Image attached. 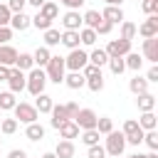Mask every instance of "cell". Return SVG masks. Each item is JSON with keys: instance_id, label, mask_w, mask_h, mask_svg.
<instances>
[{"instance_id": "6da1fadb", "label": "cell", "mask_w": 158, "mask_h": 158, "mask_svg": "<svg viewBox=\"0 0 158 158\" xmlns=\"http://www.w3.org/2000/svg\"><path fill=\"white\" fill-rule=\"evenodd\" d=\"M44 84H47V74H44V69L42 67H32L30 69V74H27V84H25V89L32 94V96H37V94H42L44 91Z\"/></svg>"}, {"instance_id": "7a4b0ae2", "label": "cell", "mask_w": 158, "mask_h": 158, "mask_svg": "<svg viewBox=\"0 0 158 158\" xmlns=\"http://www.w3.org/2000/svg\"><path fill=\"white\" fill-rule=\"evenodd\" d=\"M64 57H49L47 67H44V74H47V81H54V84H62L64 81Z\"/></svg>"}, {"instance_id": "3957f363", "label": "cell", "mask_w": 158, "mask_h": 158, "mask_svg": "<svg viewBox=\"0 0 158 158\" xmlns=\"http://www.w3.org/2000/svg\"><path fill=\"white\" fill-rule=\"evenodd\" d=\"M86 64H89V54H86L84 49H79V47L72 49V52L64 57V67H67L69 72H81Z\"/></svg>"}, {"instance_id": "277c9868", "label": "cell", "mask_w": 158, "mask_h": 158, "mask_svg": "<svg viewBox=\"0 0 158 158\" xmlns=\"http://www.w3.org/2000/svg\"><path fill=\"white\" fill-rule=\"evenodd\" d=\"M123 148H126V136H123L121 131H109V133H106V146H104V151H106L109 156H121Z\"/></svg>"}, {"instance_id": "5b68a950", "label": "cell", "mask_w": 158, "mask_h": 158, "mask_svg": "<svg viewBox=\"0 0 158 158\" xmlns=\"http://www.w3.org/2000/svg\"><path fill=\"white\" fill-rule=\"evenodd\" d=\"M12 111H15L17 123H20V121H22V123H32V121H37V118H40V111H37L32 104H25V101L15 104V106H12Z\"/></svg>"}, {"instance_id": "8992f818", "label": "cell", "mask_w": 158, "mask_h": 158, "mask_svg": "<svg viewBox=\"0 0 158 158\" xmlns=\"http://www.w3.org/2000/svg\"><path fill=\"white\" fill-rule=\"evenodd\" d=\"M96 118H99V116H96L91 109H79V111H77V116H74L72 121H74L79 128H84V131H86V128H96Z\"/></svg>"}, {"instance_id": "52a82bcc", "label": "cell", "mask_w": 158, "mask_h": 158, "mask_svg": "<svg viewBox=\"0 0 158 158\" xmlns=\"http://www.w3.org/2000/svg\"><path fill=\"white\" fill-rule=\"evenodd\" d=\"M128 52H131V42L128 40H121L118 37V40H111L106 44V54L109 57H126Z\"/></svg>"}, {"instance_id": "ba28073f", "label": "cell", "mask_w": 158, "mask_h": 158, "mask_svg": "<svg viewBox=\"0 0 158 158\" xmlns=\"http://www.w3.org/2000/svg\"><path fill=\"white\" fill-rule=\"evenodd\" d=\"M7 84H10V91L12 94H20L22 89H25V84H27V77L22 74V69H10V77H7Z\"/></svg>"}, {"instance_id": "9c48e42d", "label": "cell", "mask_w": 158, "mask_h": 158, "mask_svg": "<svg viewBox=\"0 0 158 158\" xmlns=\"http://www.w3.org/2000/svg\"><path fill=\"white\" fill-rule=\"evenodd\" d=\"M136 32L146 40V37H156L158 35V15H148L146 17V22L141 25V27H136Z\"/></svg>"}, {"instance_id": "30bf717a", "label": "cell", "mask_w": 158, "mask_h": 158, "mask_svg": "<svg viewBox=\"0 0 158 158\" xmlns=\"http://www.w3.org/2000/svg\"><path fill=\"white\" fill-rule=\"evenodd\" d=\"M143 57H146L148 62H153V64L158 62V35L143 40Z\"/></svg>"}, {"instance_id": "8fae6325", "label": "cell", "mask_w": 158, "mask_h": 158, "mask_svg": "<svg viewBox=\"0 0 158 158\" xmlns=\"http://www.w3.org/2000/svg\"><path fill=\"white\" fill-rule=\"evenodd\" d=\"M101 17L109 20L111 25H116V22L121 25V22H123V10H121V5H106L104 12H101Z\"/></svg>"}, {"instance_id": "7c38bea8", "label": "cell", "mask_w": 158, "mask_h": 158, "mask_svg": "<svg viewBox=\"0 0 158 158\" xmlns=\"http://www.w3.org/2000/svg\"><path fill=\"white\" fill-rule=\"evenodd\" d=\"M62 25H64V30H81V27H84V22H81V15H79L77 10H69V12H64V17H62Z\"/></svg>"}, {"instance_id": "4fadbf2b", "label": "cell", "mask_w": 158, "mask_h": 158, "mask_svg": "<svg viewBox=\"0 0 158 158\" xmlns=\"http://www.w3.org/2000/svg\"><path fill=\"white\" fill-rule=\"evenodd\" d=\"M30 25H32V17H27L25 12H12V17H10V27H12V30L25 32Z\"/></svg>"}, {"instance_id": "5bb4252c", "label": "cell", "mask_w": 158, "mask_h": 158, "mask_svg": "<svg viewBox=\"0 0 158 158\" xmlns=\"http://www.w3.org/2000/svg\"><path fill=\"white\" fill-rule=\"evenodd\" d=\"M59 44H64L69 49H77L79 47V30H64L59 35Z\"/></svg>"}, {"instance_id": "9a60e30c", "label": "cell", "mask_w": 158, "mask_h": 158, "mask_svg": "<svg viewBox=\"0 0 158 158\" xmlns=\"http://www.w3.org/2000/svg\"><path fill=\"white\" fill-rule=\"evenodd\" d=\"M15 59H17V49H15V47H10V44H0V64L12 67V64H15Z\"/></svg>"}, {"instance_id": "2e32d148", "label": "cell", "mask_w": 158, "mask_h": 158, "mask_svg": "<svg viewBox=\"0 0 158 158\" xmlns=\"http://www.w3.org/2000/svg\"><path fill=\"white\" fill-rule=\"evenodd\" d=\"M64 84H67L69 89H81V86L86 84V77H84L81 72H69V74H64Z\"/></svg>"}, {"instance_id": "e0dca14e", "label": "cell", "mask_w": 158, "mask_h": 158, "mask_svg": "<svg viewBox=\"0 0 158 158\" xmlns=\"http://www.w3.org/2000/svg\"><path fill=\"white\" fill-rule=\"evenodd\" d=\"M52 128H59L64 121H69V116H67V109H64V104H59V106H52Z\"/></svg>"}, {"instance_id": "ac0fdd59", "label": "cell", "mask_w": 158, "mask_h": 158, "mask_svg": "<svg viewBox=\"0 0 158 158\" xmlns=\"http://www.w3.org/2000/svg\"><path fill=\"white\" fill-rule=\"evenodd\" d=\"M57 131H59V136H62V138H67V141H72V138H77V136H79V126H77L72 118H69V121H64Z\"/></svg>"}, {"instance_id": "d6986e66", "label": "cell", "mask_w": 158, "mask_h": 158, "mask_svg": "<svg viewBox=\"0 0 158 158\" xmlns=\"http://www.w3.org/2000/svg\"><path fill=\"white\" fill-rule=\"evenodd\" d=\"M54 156L57 158H74V143L67 141V138H62L57 143V148H54Z\"/></svg>"}, {"instance_id": "ffe728a7", "label": "cell", "mask_w": 158, "mask_h": 158, "mask_svg": "<svg viewBox=\"0 0 158 158\" xmlns=\"http://www.w3.org/2000/svg\"><path fill=\"white\" fill-rule=\"evenodd\" d=\"M40 15L47 17V20H57V15H59V5L52 2V0H44L42 7H40Z\"/></svg>"}, {"instance_id": "44dd1931", "label": "cell", "mask_w": 158, "mask_h": 158, "mask_svg": "<svg viewBox=\"0 0 158 158\" xmlns=\"http://www.w3.org/2000/svg\"><path fill=\"white\" fill-rule=\"evenodd\" d=\"M138 109L141 111H153L156 109V96L151 94V91H143V94H138Z\"/></svg>"}, {"instance_id": "7402d4cb", "label": "cell", "mask_w": 158, "mask_h": 158, "mask_svg": "<svg viewBox=\"0 0 158 158\" xmlns=\"http://www.w3.org/2000/svg\"><path fill=\"white\" fill-rule=\"evenodd\" d=\"M52 106H54V101H52V96H47L44 91H42V94H37V101H35V109H37L40 114H49V111H52Z\"/></svg>"}, {"instance_id": "603a6c76", "label": "cell", "mask_w": 158, "mask_h": 158, "mask_svg": "<svg viewBox=\"0 0 158 158\" xmlns=\"http://www.w3.org/2000/svg\"><path fill=\"white\" fill-rule=\"evenodd\" d=\"M25 136H27L30 141H42V138H44V126H40L37 121H32V123H27Z\"/></svg>"}, {"instance_id": "cb8c5ba5", "label": "cell", "mask_w": 158, "mask_h": 158, "mask_svg": "<svg viewBox=\"0 0 158 158\" xmlns=\"http://www.w3.org/2000/svg\"><path fill=\"white\" fill-rule=\"evenodd\" d=\"M123 64H126V69H133V72H138V69L143 67V57H141L138 52H128V54L123 57Z\"/></svg>"}, {"instance_id": "d4e9b609", "label": "cell", "mask_w": 158, "mask_h": 158, "mask_svg": "<svg viewBox=\"0 0 158 158\" xmlns=\"http://www.w3.org/2000/svg\"><path fill=\"white\" fill-rule=\"evenodd\" d=\"M128 89H131L136 96L143 94V91H148V81H146V77H138V74H136V77L128 81Z\"/></svg>"}, {"instance_id": "484cf974", "label": "cell", "mask_w": 158, "mask_h": 158, "mask_svg": "<svg viewBox=\"0 0 158 158\" xmlns=\"http://www.w3.org/2000/svg\"><path fill=\"white\" fill-rule=\"evenodd\" d=\"M156 114L153 111H141V118H138V126L143 128V131H151V128H156Z\"/></svg>"}, {"instance_id": "4316f807", "label": "cell", "mask_w": 158, "mask_h": 158, "mask_svg": "<svg viewBox=\"0 0 158 158\" xmlns=\"http://www.w3.org/2000/svg\"><path fill=\"white\" fill-rule=\"evenodd\" d=\"M49 57H52V54H49V49H47V47H37V49H35V54H32V62H35L37 67H47Z\"/></svg>"}, {"instance_id": "83f0119b", "label": "cell", "mask_w": 158, "mask_h": 158, "mask_svg": "<svg viewBox=\"0 0 158 158\" xmlns=\"http://www.w3.org/2000/svg\"><path fill=\"white\" fill-rule=\"evenodd\" d=\"M96 37H99V35H96L91 27H81V30H79V42L86 44V47H91V44L96 42Z\"/></svg>"}, {"instance_id": "f1b7e54d", "label": "cell", "mask_w": 158, "mask_h": 158, "mask_svg": "<svg viewBox=\"0 0 158 158\" xmlns=\"http://www.w3.org/2000/svg\"><path fill=\"white\" fill-rule=\"evenodd\" d=\"M106 62H109L106 49H94V52L89 54V64H94V67H104Z\"/></svg>"}, {"instance_id": "f546056e", "label": "cell", "mask_w": 158, "mask_h": 158, "mask_svg": "<svg viewBox=\"0 0 158 158\" xmlns=\"http://www.w3.org/2000/svg\"><path fill=\"white\" fill-rule=\"evenodd\" d=\"M15 67H17V69H22V72H25V69H32V67H35V62H32V54H27V52H20V54H17V59H15Z\"/></svg>"}, {"instance_id": "4dcf8cb0", "label": "cell", "mask_w": 158, "mask_h": 158, "mask_svg": "<svg viewBox=\"0 0 158 158\" xmlns=\"http://www.w3.org/2000/svg\"><path fill=\"white\" fill-rule=\"evenodd\" d=\"M99 138H101V133L96 131V128H86L84 133H81V143L89 148V146H94V143H99Z\"/></svg>"}, {"instance_id": "1f68e13d", "label": "cell", "mask_w": 158, "mask_h": 158, "mask_svg": "<svg viewBox=\"0 0 158 158\" xmlns=\"http://www.w3.org/2000/svg\"><path fill=\"white\" fill-rule=\"evenodd\" d=\"M99 20H101V12H99V10H89V12H84V15H81V22H84L86 27H91V30L96 27V22H99Z\"/></svg>"}, {"instance_id": "d6a6232c", "label": "cell", "mask_w": 158, "mask_h": 158, "mask_svg": "<svg viewBox=\"0 0 158 158\" xmlns=\"http://www.w3.org/2000/svg\"><path fill=\"white\" fill-rule=\"evenodd\" d=\"M15 104H17V101H15V94H12V91H0V109H2V111H10Z\"/></svg>"}, {"instance_id": "836d02e7", "label": "cell", "mask_w": 158, "mask_h": 158, "mask_svg": "<svg viewBox=\"0 0 158 158\" xmlns=\"http://www.w3.org/2000/svg\"><path fill=\"white\" fill-rule=\"evenodd\" d=\"M133 37H136V25L128 22V20H123V22H121V40H128V42H131Z\"/></svg>"}, {"instance_id": "e575fe53", "label": "cell", "mask_w": 158, "mask_h": 158, "mask_svg": "<svg viewBox=\"0 0 158 158\" xmlns=\"http://www.w3.org/2000/svg\"><path fill=\"white\" fill-rule=\"evenodd\" d=\"M106 64H109V69H111L116 77H118V74H123V69H126L123 57H109V62H106Z\"/></svg>"}, {"instance_id": "d590c367", "label": "cell", "mask_w": 158, "mask_h": 158, "mask_svg": "<svg viewBox=\"0 0 158 158\" xmlns=\"http://www.w3.org/2000/svg\"><path fill=\"white\" fill-rule=\"evenodd\" d=\"M84 86H89L91 91H101L104 89V74H94V77H86V84Z\"/></svg>"}, {"instance_id": "8d00e7d4", "label": "cell", "mask_w": 158, "mask_h": 158, "mask_svg": "<svg viewBox=\"0 0 158 158\" xmlns=\"http://www.w3.org/2000/svg\"><path fill=\"white\" fill-rule=\"evenodd\" d=\"M143 143H146L151 151H158V133H156V128L143 131Z\"/></svg>"}, {"instance_id": "74e56055", "label": "cell", "mask_w": 158, "mask_h": 158, "mask_svg": "<svg viewBox=\"0 0 158 158\" xmlns=\"http://www.w3.org/2000/svg\"><path fill=\"white\" fill-rule=\"evenodd\" d=\"M96 131L106 136L109 131H114V121H111L109 116H101V118H96Z\"/></svg>"}, {"instance_id": "f35d334b", "label": "cell", "mask_w": 158, "mask_h": 158, "mask_svg": "<svg viewBox=\"0 0 158 158\" xmlns=\"http://www.w3.org/2000/svg\"><path fill=\"white\" fill-rule=\"evenodd\" d=\"M59 44V30H44V47H54Z\"/></svg>"}, {"instance_id": "ab89813d", "label": "cell", "mask_w": 158, "mask_h": 158, "mask_svg": "<svg viewBox=\"0 0 158 158\" xmlns=\"http://www.w3.org/2000/svg\"><path fill=\"white\" fill-rule=\"evenodd\" d=\"M32 25H35L37 30H49V27H52V20H47V17H42V15L37 12V15L32 17Z\"/></svg>"}, {"instance_id": "60d3db41", "label": "cell", "mask_w": 158, "mask_h": 158, "mask_svg": "<svg viewBox=\"0 0 158 158\" xmlns=\"http://www.w3.org/2000/svg\"><path fill=\"white\" fill-rule=\"evenodd\" d=\"M141 7L146 15H158V0H141Z\"/></svg>"}, {"instance_id": "b9f144b4", "label": "cell", "mask_w": 158, "mask_h": 158, "mask_svg": "<svg viewBox=\"0 0 158 158\" xmlns=\"http://www.w3.org/2000/svg\"><path fill=\"white\" fill-rule=\"evenodd\" d=\"M10 17H12L10 7H7L5 2H0V27H7V25H10Z\"/></svg>"}, {"instance_id": "7bdbcfd3", "label": "cell", "mask_w": 158, "mask_h": 158, "mask_svg": "<svg viewBox=\"0 0 158 158\" xmlns=\"http://www.w3.org/2000/svg\"><path fill=\"white\" fill-rule=\"evenodd\" d=\"M111 27H114V25H111L109 20H104V17H101V20L96 22V27H94V32H96V35H109V32H111Z\"/></svg>"}, {"instance_id": "ee69618b", "label": "cell", "mask_w": 158, "mask_h": 158, "mask_svg": "<svg viewBox=\"0 0 158 158\" xmlns=\"http://www.w3.org/2000/svg\"><path fill=\"white\" fill-rule=\"evenodd\" d=\"M138 128H141L138 121H136V118H128V121H123V131H121V133H123V136H131V133H136Z\"/></svg>"}, {"instance_id": "f6af8a7d", "label": "cell", "mask_w": 158, "mask_h": 158, "mask_svg": "<svg viewBox=\"0 0 158 158\" xmlns=\"http://www.w3.org/2000/svg\"><path fill=\"white\" fill-rule=\"evenodd\" d=\"M86 156H89V158H106V151H104V146H99V143H94V146H89V151H86Z\"/></svg>"}, {"instance_id": "bcb514c9", "label": "cell", "mask_w": 158, "mask_h": 158, "mask_svg": "<svg viewBox=\"0 0 158 158\" xmlns=\"http://www.w3.org/2000/svg\"><path fill=\"white\" fill-rule=\"evenodd\" d=\"M0 128H2V133H7V136L15 133V131H17V118H5Z\"/></svg>"}, {"instance_id": "7dc6e473", "label": "cell", "mask_w": 158, "mask_h": 158, "mask_svg": "<svg viewBox=\"0 0 158 158\" xmlns=\"http://www.w3.org/2000/svg\"><path fill=\"white\" fill-rule=\"evenodd\" d=\"M5 5L10 7V12H25V5H27V0H7Z\"/></svg>"}, {"instance_id": "c3c4849f", "label": "cell", "mask_w": 158, "mask_h": 158, "mask_svg": "<svg viewBox=\"0 0 158 158\" xmlns=\"http://www.w3.org/2000/svg\"><path fill=\"white\" fill-rule=\"evenodd\" d=\"M126 143H131V146H141V143H143V128H138L136 133L126 136Z\"/></svg>"}, {"instance_id": "681fc988", "label": "cell", "mask_w": 158, "mask_h": 158, "mask_svg": "<svg viewBox=\"0 0 158 158\" xmlns=\"http://www.w3.org/2000/svg\"><path fill=\"white\" fill-rule=\"evenodd\" d=\"M59 2H62L64 7H69V10H79V7H81L86 0H59Z\"/></svg>"}, {"instance_id": "f907efd6", "label": "cell", "mask_w": 158, "mask_h": 158, "mask_svg": "<svg viewBox=\"0 0 158 158\" xmlns=\"http://www.w3.org/2000/svg\"><path fill=\"white\" fill-rule=\"evenodd\" d=\"M81 74H84V77H94V74H101V67H94V64H86V67L81 69Z\"/></svg>"}, {"instance_id": "816d5d0a", "label": "cell", "mask_w": 158, "mask_h": 158, "mask_svg": "<svg viewBox=\"0 0 158 158\" xmlns=\"http://www.w3.org/2000/svg\"><path fill=\"white\" fill-rule=\"evenodd\" d=\"M7 40H12V30L10 27H0V44H7Z\"/></svg>"}, {"instance_id": "f5cc1de1", "label": "cell", "mask_w": 158, "mask_h": 158, "mask_svg": "<svg viewBox=\"0 0 158 158\" xmlns=\"http://www.w3.org/2000/svg\"><path fill=\"white\" fill-rule=\"evenodd\" d=\"M146 81H148V84H151V81H153V84L158 81V67H156V64L148 69V74H146Z\"/></svg>"}, {"instance_id": "db71d44e", "label": "cell", "mask_w": 158, "mask_h": 158, "mask_svg": "<svg viewBox=\"0 0 158 158\" xmlns=\"http://www.w3.org/2000/svg\"><path fill=\"white\" fill-rule=\"evenodd\" d=\"M64 109H67V116H69V118H74V116H77V111H79V106H77L74 101H69V104H64Z\"/></svg>"}, {"instance_id": "11a10c76", "label": "cell", "mask_w": 158, "mask_h": 158, "mask_svg": "<svg viewBox=\"0 0 158 158\" xmlns=\"http://www.w3.org/2000/svg\"><path fill=\"white\" fill-rule=\"evenodd\" d=\"M7 158H27V153H25L22 148H15V151H10V153H7Z\"/></svg>"}, {"instance_id": "9f6ffc18", "label": "cell", "mask_w": 158, "mask_h": 158, "mask_svg": "<svg viewBox=\"0 0 158 158\" xmlns=\"http://www.w3.org/2000/svg\"><path fill=\"white\" fill-rule=\"evenodd\" d=\"M7 77H10V67L0 64V81H7Z\"/></svg>"}, {"instance_id": "6f0895ef", "label": "cell", "mask_w": 158, "mask_h": 158, "mask_svg": "<svg viewBox=\"0 0 158 158\" xmlns=\"http://www.w3.org/2000/svg\"><path fill=\"white\" fill-rule=\"evenodd\" d=\"M27 2H30V5H35V7H37V10H40V7H42V2H44V0H27Z\"/></svg>"}, {"instance_id": "680465c9", "label": "cell", "mask_w": 158, "mask_h": 158, "mask_svg": "<svg viewBox=\"0 0 158 158\" xmlns=\"http://www.w3.org/2000/svg\"><path fill=\"white\" fill-rule=\"evenodd\" d=\"M104 2H106V5H121L123 0H104Z\"/></svg>"}, {"instance_id": "91938a15", "label": "cell", "mask_w": 158, "mask_h": 158, "mask_svg": "<svg viewBox=\"0 0 158 158\" xmlns=\"http://www.w3.org/2000/svg\"><path fill=\"white\" fill-rule=\"evenodd\" d=\"M126 158H146L143 153H133V156H126Z\"/></svg>"}, {"instance_id": "94428289", "label": "cell", "mask_w": 158, "mask_h": 158, "mask_svg": "<svg viewBox=\"0 0 158 158\" xmlns=\"http://www.w3.org/2000/svg\"><path fill=\"white\" fill-rule=\"evenodd\" d=\"M42 158H57V156H54V153H44Z\"/></svg>"}, {"instance_id": "6125c7cd", "label": "cell", "mask_w": 158, "mask_h": 158, "mask_svg": "<svg viewBox=\"0 0 158 158\" xmlns=\"http://www.w3.org/2000/svg\"><path fill=\"white\" fill-rule=\"evenodd\" d=\"M146 158H158V156H156V151H153V153H148V156H146Z\"/></svg>"}, {"instance_id": "be15d7a7", "label": "cell", "mask_w": 158, "mask_h": 158, "mask_svg": "<svg viewBox=\"0 0 158 158\" xmlns=\"http://www.w3.org/2000/svg\"><path fill=\"white\" fill-rule=\"evenodd\" d=\"M111 158H121V156H111Z\"/></svg>"}]
</instances>
